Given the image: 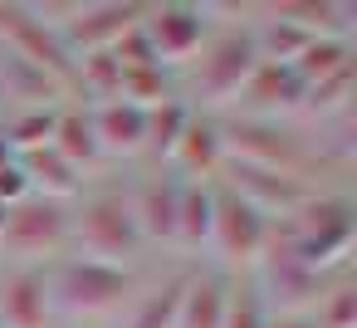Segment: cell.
<instances>
[{"label":"cell","mask_w":357,"mask_h":328,"mask_svg":"<svg viewBox=\"0 0 357 328\" xmlns=\"http://www.w3.org/2000/svg\"><path fill=\"white\" fill-rule=\"evenodd\" d=\"M279 235L284 245L294 250L298 264H308L313 274H328L347 264L352 255V235H357V211L347 196H328V191H308V201L279 221Z\"/></svg>","instance_id":"6da1fadb"},{"label":"cell","mask_w":357,"mask_h":328,"mask_svg":"<svg viewBox=\"0 0 357 328\" xmlns=\"http://www.w3.org/2000/svg\"><path fill=\"white\" fill-rule=\"evenodd\" d=\"M69 245L84 260H103V264H123L128 255H137L142 235L132 221L128 186L103 181L93 191H79V201L69 206Z\"/></svg>","instance_id":"7a4b0ae2"},{"label":"cell","mask_w":357,"mask_h":328,"mask_svg":"<svg viewBox=\"0 0 357 328\" xmlns=\"http://www.w3.org/2000/svg\"><path fill=\"white\" fill-rule=\"evenodd\" d=\"M137 279L128 264H103V260H84L69 255L50 269V304L74 313V318H103L113 308H123L132 299Z\"/></svg>","instance_id":"3957f363"},{"label":"cell","mask_w":357,"mask_h":328,"mask_svg":"<svg viewBox=\"0 0 357 328\" xmlns=\"http://www.w3.org/2000/svg\"><path fill=\"white\" fill-rule=\"evenodd\" d=\"M259 69V50H255V35L250 25H225V30H211L201 54L191 59V79H196V98L206 108H220V103H235L250 84V74Z\"/></svg>","instance_id":"277c9868"},{"label":"cell","mask_w":357,"mask_h":328,"mask_svg":"<svg viewBox=\"0 0 357 328\" xmlns=\"http://www.w3.org/2000/svg\"><path fill=\"white\" fill-rule=\"evenodd\" d=\"M0 45L10 50L15 64L45 74L50 84H59L64 94H74V54L64 50L54 20H45L35 6L20 0H0Z\"/></svg>","instance_id":"5b68a950"},{"label":"cell","mask_w":357,"mask_h":328,"mask_svg":"<svg viewBox=\"0 0 357 328\" xmlns=\"http://www.w3.org/2000/svg\"><path fill=\"white\" fill-rule=\"evenodd\" d=\"M0 250L15 264H45L69 250V206L25 196L20 206L6 211V230H0Z\"/></svg>","instance_id":"8992f818"},{"label":"cell","mask_w":357,"mask_h":328,"mask_svg":"<svg viewBox=\"0 0 357 328\" xmlns=\"http://www.w3.org/2000/svg\"><path fill=\"white\" fill-rule=\"evenodd\" d=\"M215 186V211H211V250L225 269H255L264 245H269V216L255 211L240 191H230L225 181H211Z\"/></svg>","instance_id":"52a82bcc"},{"label":"cell","mask_w":357,"mask_h":328,"mask_svg":"<svg viewBox=\"0 0 357 328\" xmlns=\"http://www.w3.org/2000/svg\"><path fill=\"white\" fill-rule=\"evenodd\" d=\"M220 142H225V157L230 162H250V167H264V172H279V177H294L303 181L308 172V147L279 128V123H264V118H240V123H220Z\"/></svg>","instance_id":"ba28073f"},{"label":"cell","mask_w":357,"mask_h":328,"mask_svg":"<svg viewBox=\"0 0 357 328\" xmlns=\"http://www.w3.org/2000/svg\"><path fill=\"white\" fill-rule=\"evenodd\" d=\"M142 35L157 54L162 69L191 64L211 35V10L206 6H186V0H162V6H147L142 15Z\"/></svg>","instance_id":"9c48e42d"},{"label":"cell","mask_w":357,"mask_h":328,"mask_svg":"<svg viewBox=\"0 0 357 328\" xmlns=\"http://www.w3.org/2000/svg\"><path fill=\"white\" fill-rule=\"evenodd\" d=\"M147 15L142 0H98V6H74L69 20H59V40L74 59L84 54H108L128 30H137Z\"/></svg>","instance_id":"30bf717a"},{"label":"cell","mask_w":357,"mask_h":328,"mask_svg":"<svg viewBox=\"0 0 357 328\" xmlns=\"http://www.w3.org/2000/svg\"><path fill=\"white\" fill-rule=\"evenodd\" d=\"M215 181H225L230 191H240V196H245L255 211H264L269 221H289V216L308 201V186H303V181L279 177V172H264V167H250V162H230V157H225V167H220Z\"/></svg>","instance_id":"8fae6325"},{"label":"cell","mask_w":357,"mask_h":328,"mask_svg":"<svg viewBox=\"0 0 357 328\" xmlns=\"http://www.w3.org/2000/svg\"><path fill=\"white\" fill-rule=\"evenodd\" d=\"M50 269L15 264L0 274V328H50Z\"/></svg>","instance_id":"7c38bea8"},{"label":"cell","mask_w":357,"mask_h":328,"mask_svg":"<svg viewBox=\"0 0 357 328\" xmlns=\"http://www.w3.org/2000/svg\"><path fill=\"white\" fill-rule=\"evenodd\" d=\"M176 196H181V177H167V172L142 177L128 191L132 221H137V235L142 240H167L172 245V235H176Z\"/></svg>","instance_id":"4fadbf2b"},{"label":"cell","mask_w":357,"mask_h":328,"mask_svg":"<svg viewBox=\"0 0 357 328\" xmlns=\"http://www.w3.org/2000/svg\"><path fill=\"white\" fill-rule=\"evenodd\" d=\"M240 103L250 108L245 118L279 123V113L303 108V84H298V74H294L289 64H264V59H259V69L250 74V84H245V94H240Z\"/></svg>","instance_id":"5bb4252c"},{"label":"cell","mask_w":357,"mask_h":328,"mask_svg":"<svg viewBox=\"0 0 357 328\" xmlns=\"http://www.w3.org/2000/svg\"><path fill=\"white\" fill-rule=\"evenodd\" d=\"M167 162L181 172V181H215V177H220V167H225L220 123H215V118L191 113V123H186V133H181V142L172 147V157H167Z\"/></svg>","instance_id":"9a60e30c"},{"label":"cell","mask_w":357,"mask_h":328,"mask_svg":"<svg viewBox=\"0 0 357 328\" xmlns=\"http://www.w3.org/2000/svg\"><path fill=\"white\" fill-rule=\"evenodd\" d=\"M89 123H93V137H98V152L103 157H137L142 152V108L113 98V103H93L89 108Z\"/></svg>","instance_id":"2e32d148"},{"label":"cell","mask_w":357,"mask_h":328,"mask_svg":"<svg viewBox=\"0 0 357 328\" xmlns=\"http://www.w3.org/2000/svg\"><path fill=\"white\" fill-rule=\"evenodd\" d=\"M20 172H25V181H30V196H45V201H64V206H74L79 201V191H84V172L79 167H69L54 147H40V152H25L20 157Z\"/></svg>","instance_id":"e0dca14e"},{"label":"cell","mask_w":357,"mask_h":328,"mask_svg":"<svg viewBox=\"0 0 357 328\" xmlns=\"http://www.w3.org/2000/svg\"><path fill=\"white\" fill-rule=\"evenodd\" d=\"M50 147H54L69 167H79V172H89V167L103 162L98 137H93V123H89V103H84V108H79V103H64V108L54 113V137H50Z\"/></svg>","instance_id":"ac0fdd59"},{"label":"cell","mask_w":357,"mask_h":328,"mask_svg":"<svg viewBox=\"0 0 357 328\" xmlns=\"http://www.w3.org/2000/svg\"><path fill=\"white\" fill-rule=\"evenodd\" d=\"M211 211H215V186H211V181H181L172 245H181V250H206V245H211Z\"/></svg>","instance_id":"d6986e66"},{"label":"cell","mask_w":357,"mask_h":328,"mask_svg":"<svg viewBox=\"0 0 357 328\" xmlns=\"http://www.w3.org/2000/svg\"><path fill=\"white\" fill-rule=\"evenodd\" d=\"M225 294H230L225 279H215V274H191V279H186V294H181V308H176V328H220V318H225Z\"/></svg>","instance_id":"ffe728a7"},{"label":"cell","mask_w":357,"mask_h":328,"mask_svg":"<svg viewBox=\"0 0 357 328\" xmlns=\"http://www.w3.org/2000/svg\"><path fill=\"white\" fill-rule=\"evenodd\" d=\"M186 123H191V103H181L176 94L167 98V103H157V108H147L142 113V152H152V157H172V147L181 142V133H186Z\"/></svg>","instance_id":"44dd1931"},{"label":"cell","mask_w":357,"mask_h":328,"mask_svg":"<svg viewBox=\"0 0 357 328\" xmlns=\"http://www.w3.org/2000/svg\"><path fill=\"white\" fill-rule=\"evenodd\" d=\"M74 94H84L89 108H93V103H113V98L123 94V69H118V59H113V54H84V59H74Z\"/></svg>","instance_id":"7402d4cb"},{"label":"cell","mask_w":357,"mask_h":328,"mask_svg":"<svg viewBox=\"0 0 357 328\" xmlns=\"http://www.w3.org/2000/svg\"><path fill=\"white\" fill-rule=\"evenodd\" d=\"M54 113H59V108H15L6 123H0V137L10 142L15 157L40 152V147H50V137H54Z\"/></svg>","instance_id":"603a6c76"},{"label":"cell","mask_w":357,"mask_h":328,"mask_svg":"<svg viewBox=\"0 0 357 328\" xmlns=\"http://www.w3.org/2000/svg\"><path fill=\"white\" fill-rule=\"evenodd\" d=\"M342 69H352V45L347 40H313L298 59H294V74H298V84L303 89H313V84H323V79H333V74H342Z\"/></svg>","instance_id":"cb8c5ba5"},{"label":"cell","mask_w":357,"mask_h":328,"mask_svg":"<svg viewBox=\"0 0 357 328\" xmlns=\"http://www.w3.org/2000/svg\"><path fill=\"white\" fill-rule=\"evenodd\" d=\"M186 279H191V274H172L167 284H157L152 294H142V304H137L132 318H128V328H176V308H181Z\"/></svg>","instance_id":"d4e9b609"},{"label":"cell","mask_w":357,"mask_h":328,"mask_svg":"<svg viewBox=\"0 0 357 328\" xmlns=\"http://www.w3.org/2000/svg\"><path fill=\"white\" fill-rule=\"evenodd\" d=\"M308 313H313V328H357V289L347 279H337L323 289V299Z\"/></svg>","instance_id":"484cf974"},{"label":"cell","mask_w":357,"mask_h":328,"mask_svg":"<svg viewBox=\"0 0 357 328\" xmlns=\"http://www.w3.org/2000/svg\"><path fill=\"white\" fill-rule=\"evenodd\" d=\"M123 103H132V108H157V103H167L172 98V79H167V69H128L123 74V94H118Z\"/></svg>","instance_id":"4316f807"},{"label":"cell","mask_w":357,"mask_h":328,"mask_svg":"<svg viewBox=\"0 0 357 328\" xmlns=\"http://www.w3.org/2000/svg\"><path fill=\"white\" fill-rule=\"evenodd\" d=\"M269 323V304L259 299V289L255 284H235L230 294H225V318H220V328H264Z\"/></svg>","instance_id":"83f0119b"},{"label":"cell","mask_w":357,"mask_h":328,"mask_svg":"<svg viewBox=\"0 0 357 328\" xmlns=\"http://www.w3.org/2000/svg\"><path fill=\"white\" fill-rule=\"evenodd\" d=\"M347 103H352V69H342V74H333V79L303 89V108H313V113H323V118L347 113Z\"/></svg>","instance_id":"f1b7e54d"},{"label":"cell","mask_w":357,"mask_h":328,"mask_svg":"<svg viewBox=\"0 0 357 328\" xmlns=\"http://www.w3.org/2000/svg\"><path fill=\"white\" fill-rule=\"evenodd\" d=\"M30 196V181H25V172H20V157L15 162H6V167H0V206H20Z\"/></svg>","instance_id":"f546056e"},{"label":"cell","mask_w":357,"mask_h":328,"mask_svg":"<svg viewBox=\"0 0 357 328\" xmlns=\"http://www.w3.org/2000/svg\"><path fill=\"white\" fill-rule=\"evenodd\" d=\"M264 328H313V313H269Z\"/></svg>","instance_id":"4dcf8cb0"},{"label":"cell","mask_w":357,"mask_h":328,"mask_svg":"<svg viewBox=\"0 0 357 328\" xmlns=\"http://www.w3.org/2000/svg\"><path fill=\"white\" fill-rule=\"evenodd\" d=\"M6 162H15V152H10V142H6V137H0V167H6Z\"/></svg>","instance_id":"1f68e13d"},{"label":"cell","mask_w":357,"mask_h":328,"mask_svg":"<svg viewBox=\"0 0 357 328\" xmlns=\"http://www.w3.org/2000/svg\"><path fill=\"white\" fill-rule=\"evenodd\" d=\"M0 230H6V206H0Z\"/></svg>","instance_id":"d6a6232c"}]
</instances>
